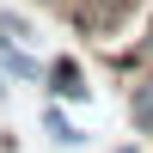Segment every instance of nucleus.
I'll use <instances>...</instances> for the list:
<instances>
[{"label":"nucleus","mask_w":153,"mask_h":153,"mask_svg":"<svg viewBox=\"0 0 153 153\" xmlns=\"http://www.w3.org/2000/svg\"><path fill=\"white\" fill-rule=\"evenodd\" d=\"M49 92H55V98H68V104H86V98H92V86H86V68H80L74 55L49 61Z\"/></svg>","instance_id":"obj_3"},{"label":"nucleus","mask_w":153,"mask_h":153,"mask_svg":"<svg viewBox=\"0 0 153 153\" xmlns=\"http://www.w3.org/2000/svg\"><path fill=\"white\" fill-rule=\"evenodd\" d=\"M129 117H135V129H141V135H153V74H147V80H135Z\"/></svg>","instance_id":"obj_4"},{"label":"nucleus","mask_w":153,"mask_h":153,"mask_svg":"<svg viewBox=\"0 0 153 153\" xmlns=\"http://www.w3.org/2000/svg\"><path fill=\"white\" fill-rule=\"evenodd\" d=\"M43 129H49V135H55V141H61V147H80V141H86V135H80V129H74V123H68V117H61V110H55V104H49V110H43Z\"/></svg>","instance_id":"obj_5"},{"label":"nucleus","mask_w":153,"mask_h":153,"mask_svg":"<svg viewBox=\"0 0 153 153\" xmlns=\"http://www.w3.org/2000/svg\"><path fill=\"white\" fill-rule=\"evenodd\" d=\"M0 74H6V80H25V86H37V80H49V61H37L25 43L0 37Z\"/></svg>","instance_id":"obj_2"},{"label":"nucleus","mask_w":153,"mask_h":153,"mask_svg":"<svg viewBox=\"0 0 153 153\" xmlns=\"http://www.w3.org/2000/svg\"><path fill=\"white\" fill-rule=\"evenodd\" d=\"M147 43H153V25H147Z\"/></svg>","instance_id":"obj_7"},{"label":"nucleus","mask_w":153,"mask_h":153,"mask_svg":"<svg viewBox=\"0 0 153 153\" xmlns=\"http://www.w3.org/2000/svg\"><path fill=\"white\" fill-rule=\"evenodd\" d=\"M129 6L135 0H74V19H80L86 37H117L123 19H129Z\"/></svg>","instance_id":"obj_1"},{"label":"nucleus","mask_w":153,"mask_h":153,"mask_svg":"<svg viewBox=\"0 0 153 153\" xmlns=\"http://www.w3.org/2000/svg\"><path fill=\"white\" fill-rule=\"evenodd\" d=\"M43 6H61V0H43Z\"/></svg>","instance_id":"obj_6"}]
</instances>
